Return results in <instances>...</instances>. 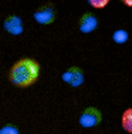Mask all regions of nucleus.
Returning <instances> with one entry per match:
<instances>
[{"mask_svg": "<svg viewBox=\"0 0 132 134\" xmlns=\"http://www.w3.org/2000/svg\"><path fill=\"white\" fill-rule=\"evenodd\" d=\"M40 76V64L34 59L23 57L17 60L10 69L9 79L16 87H30L37 81Z\"/></svg>", "mask_w": 132, "mask_h": 134, "instance_id": "1", "label": "nucleus"}, {"mask_svg": "<svg viewBox=\"0 0 132 134\" xmlns=\"http://www.w3.org/2000/svg\"><path fill=\"white\" fill-rule=\"evenodd\" d=\"M102 121V113L97 107H87L78 117V123L84 129H94Z\"/></svg>", "mask_w": 132, "mask_h": 134, "instance_id": "2", "label": "nucleus"}, {"mask_svg": "<svg viewBox=\"0 0 132 134\" xmlns=\"http://www.w3.org/2000/svg\"><path fill=\"white\" fill-rule=\"evenodd\" d=\"M61 79L65 84L71 86V87H80V86L84 84L85 81V77H84V71L81 67L78 66H73V67H68L64 73L61 74Z\"/></svg>", "mask_w": 132, "mask_h": 134, "instance_id": "3", "label": "nucleus"}, {"mask_svg": "<svg viewBox=\"0 0 132 134\" xmlns=\"http://www.w3.org/2000/svg\"><path fill=\"white\" fill-rule=\"evenodd\" d=\"M34 20L39 24H51L53 21L55 20V9L53 3H47V4H43L41 7H39L36 12L33 13Z\"/></svg>", "mask_w": 132, "mask_h": 134, "instance_id": "4", "label": "nucleus"}, {"mask_svg": "<svg viewBox=\"0 0 132 134\" xmlns=\"http://www.w3.org/2000/svg\"><path fill=\"white\" fill-rule=\"evenodd\" d=\"M3 29L11 36H18L24 31V23L23 19L17 14H11L4 19L3 21Z\"/></svg>", "mask_w": 132, "mask_h": 134, "instance_id": "5", "label": "nucleus"}, {"mask_svg": "<svg viewBox=\"0 0 132 134\" xmlns=\"http://www.w3.org/2000/svg\"><path fill=\"white\" fill-rule=\"evenodd\" d=\"M97 27H98V19L91 12L84 13L78 20V30L84 34H90L92 31H95Z\"/></svg>", "mask_w": 132, "mask_h": 134, "instance_id": "6", "label": "nucleus"}, {"mask_svg": "<svg viewBox=\"0 0 132 134\" xmlns=\"http://www.w3.org/2000/svg\"><path fill=\"white\" fill-rule=\"evenodd\" d=\"M121 127L127 133L132 134V107L127 108L121 116Z\"/></svg>", "mask_w": 132, "mask_h": 134, "instance_id": "7", "label": "nucleus"}, {"mask_svg": "<svg viewBox=\"0 0 132 134\" xmlns=\"http://www.w3.org/2000/svg\"><path fill=\"white\" fill-rule=\"evenodd\" d=\"M129 40V33H128L125 29H117V30L112 33V41L117 44H124Z\"/></svg>", "mask_w": 132, "mask_h": 134, "instance_id": "8", "label": "nucleus"}, {"mask_svg": "<svg viewBox=\"0 0 132 134\" xmlns=\"http://www.w3.org/2000/svg\"><path fill=\"white\" fill-rule=\"evenodd\" d=\"M0 134H20V131L14 124H4L3 127H0Z\"/></svg>", "mask_w": 132, "mask_h": 134, "instance_id": "9", "label": "nucleus"}, {"mask_svg": "<svg viewBox=\"0 0 132 134\" xmlns=\"http://www.w3.org/2000/svg\"><path fill=\"white\" fill-rule=\"evenodd\" d=\"M88 3L94 9H104L109 3V0H88Z\"/></svg>", "mask_w": 132, "mask_h": 134, "instance_id": "10", "label": "nucleus"}, {"mask_svg": "<svg viewBox=\"0 0 132 134\" xmlns=\"http://www.w3.org/2000/svg\"><path fill=\"white\" fill-rule=\"evenodd\" d=\"M122 3H124L125 6H128V7H132V0H121Z\"/></svg>", "mask_w": 132, "mask_h": 134, "instance_id": "11", "label": "nucleus"}]
</instances>
